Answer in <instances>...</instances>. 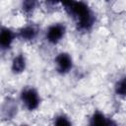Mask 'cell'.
I'll use <instances>...</instances> for the list:
<instances>
[{"mask_svg": "<svg viewBox=\"0 0 126 126\" xmlns=\"http://www.w3.org/2000/svg\"><path fill=\"white\" fill-rule=\"evenodd\" d=\"M65 12L72 19L76 30L80 32L87 33L92 32L96 24L95 12L84 0H76Z\"/></svg>", "mask_w": 126, "mask_h": 126, "instance_id": "obj_1", "label": "cell"}, {"mask_svg": "<svg viewBox=\"0 0 126 126\" xmlns=\"http://www.w3.org/2000/svg\"><path fill=\"white\" fill-rule=\"evenodd\" d=\"M21 107L28 112L37 111L42 103V97L39 91L33 86H25L21 89L18 95Z\"/></svg>", "mask_w": 126, "mask_h": 126, "instance_id": "obj_2", "label": "cell"}, {"mask_svg": "<svg viewBox=\"0 0 126 126\" xmlns=\"http://www.w3.org/2000/svg\"><path fill=\"white\" fill-rule=\"evenodd\" d=\"M67 25L63 22H54L46 27L43 32V38L50 46H56L61 43L67 34Z\"/></svg>", "mask_w": 126, "mask_h": 126, "instance_id": "obj_3", "label": "cell"}, {"mask_svg": "<svg viewBox=\"0 0 126 126\" xmlns=\"http://www.w3.org/2000/svg\"><path fill=\"white\" fill-rule=\"evenodd\" d=\"M53 66L55 72L60 76H66L70 74L75 66L74 58L72 54L67 51L58 52L53 58Z\"/></svg>", "mask_w": 126, "mask_h": 126, "instance_id": "obj_4", "label": "cell"}, {"mask_svg": "<svg viewBox=\"0 0 126 126\" xmlns=\"http://www.w3.org/2000/svg\"><path fill=\"white\" fill-rule=\"evenodd\" d=\"M40 34V28L34 23H28L17 30L18 39L25 43L34 42Z\"/></svg>", "mask_w": 126, "mask_h": 126, "instance_id": "obj_5", "label": "cell"}, {"mask_svg": "<svg viewBox=\"0 0 126 126\" xmlns=\"http://www.w3.org/2000/svg\"><path fill=\"white\" fill-rule=\"evenodd\" d=\"M19 99L13 96H6L1 103V118L2 120L10 121L15 119L19 114L20 109Z\"/></svg>", "mask_w": 126, "mask_h": 126, "instance_id": "obj_6", "label": "cell"}, {"mask_svg": "<svg viewBox=\"0 0 126 126\" xmlns=\"http://www.w3.org/2000/svg\"><path fill=\"white\" fill-rule=\"evenodd\" d=\"M18 39L17 35V30L15 31L14 29L8 27V26H2L1 31H0V49L2 53L9 52L16 40Z\"/></svg>", "mask_w": 126, "mask_h": 126, "instance_id": "obj_7", "label": "cell"}, {"mask_svg": "<svg viewBox=\"0 0 126 126\" xmlns=\"http://www.w3.org/2000/svg\"><path fill=\"white\" fill-rule=\"evenodd\" d=\"M28 68V58L24 52L16 53L10 61V71L13 75L19 76L26 72Z\"/></svg>", "mask_w": 126, "mask_h": 126, "instance_id": "obj_8", "label": "cell"}, {"mask_svg": "<svg viewBox=\"0 0 126 126\" xmlns=\"http://www.w3.org/2000/svg\"><path fill=\"white\" fill-rule=\"evenodd\" d=\"M90 125H114L116 122L101 110H94L89 117Z\"/></svg>", "mask_w": 126, "mask_h": 126, "instance_id": "obj_9", "label": "cell"}, {"mask_svg": "<svg viewBox=\"0 0 126 126\" xmlns=\"http://www.w3.org/2000/svg\"><path fill=\"white\" fill-rule=\"evenodd\" d=\"M39 4H40V0H21L20 2L21 13L27 18H31L34 15L36 10L38 9Z\"/></svg>", "mask_w": 126, "mask_h": 126, "instance_id": "obj_10", "label": "cell"}, {"mask_svg": "<svg viewBox=\"0 0 126 126\" xmlns=\"http://www.w3.org/2000/svg\"><path fill=\"white\" fill-rule=\"evenodd\" d=\"M114 94L122 99H126V75L119 77L113 85Z\"/></svg>", "mask_w": 126, "mask_h": 126, "instance_id": "obj_11", "label": "cell"}, {"mask_svg": "<svg viewBox=\"0 0 126 126\" xmlns=\"http://www.w3.org/2000/svg\"><path fill=\"white\" fill-rule=\"evenodd\" d=\"M52 124L58 126H70L72 125L71 117L65 112H58L52 118Z\"/></svg>", "mask_w": 126, "mask_h": 126, "instance_id": "obj_12", "label": "cell"}, {"mask_svg": "<svg viewBox=\"0 0 126 126\" xmlns=\"http://www.w3.org/2000/svg\"><path fill=\"white\" fill-rule=\"evenodd\" d=\"M75 1H76V0H60L59 5L62 7V9H63L64 11H66V10H68V9L71 7V5H72Z\"/></svg>", "mask_w": 126, "mask_h": 126, "instance_id": "obj_13", "label": "cell"}, {"mask_svg": "<svg viewBox=\"0 0 126 126\" xmlns=\"http://www.w3.org/2000/svg\"><path fill=\"white\" fill-rule=\"evenodd\" d=\"M43 4L48 8H53L57 5H59L60 0H42Z\"/></svg>", "mask_w": 126, "mask_h": 126, "instance_id": "obj_14", "label": "cell"}, {"mask_svg": "<svg viewBox=\"0 0 126 126\" xmlns=\"http://www.w3.org/2000/svg\"><path fill=\"white\" fill-rule=\"evenodd\" d=\"M102 1H104V2H106V3H110V2H112V1H114V0H102Z\"/></svg>", "mask_w": 126, "mask_h": 126, "instance_id": "obj_15", "label": "cell"}]
</instances>
